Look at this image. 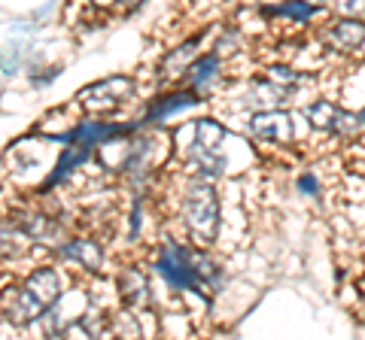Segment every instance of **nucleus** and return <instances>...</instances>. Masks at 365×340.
Wrapping results in <instances>:
<instances>
[{
	"instance_id": "obj_1",
	"label": "nucleus",
	"mask_w": 365,
	"mask_h": 340,
	"mask_svg": "<svg viewBox=\"0 0 365 340\" xmlns=\"http://www.w3.org/2000/svg\"><path fill=\"white\" fill-rule=\"evenodd\" d=\"M16 298L6 304L9 322H34L58 301L61 294V277L52 267H40L21 282V289L13 292Z\"/></svg>"
},
{
	"instance_id": "obj_2",
	"label": "nucleus",
	"mask_w": 365,
	"mask_h": 340,
	"mask_svg": "<svg viewBox=\"0 0 365 340\" xmlns=\"http://www.w3.org/2000/svg\"><path fill=\"white\" fill-rule=\"evenodd\" d=\"M182 213H186L189 228L210 240V237L216 234V222H220V201H216L213 186L204 183V179H195L186 191Z\"/></svg>"
},
{
	"instance_id": "obj_3",
	"label": "nucleus",
	"mask_w": 365,
	"mask_h": 340,
	"mask_svg": "<svg viewBox=\"0 0 365 340\" xmlns=\"http://www.w3.org/2000/svg\"><path fill=\"white\" fill-rule=\"evenodd\" d=\"M158 274H162L174 289H189V292H201L198 286V274L192 265V253H186L177 243H168L158 258Z\"/></svg>"
},
{
	"instance_id": "obj_4",
	"label": "nucleus",
	"mask_w": 365,
	"mask_h": 340,
	"mask_svg": "<svg viewBox=\"0 0 365 340\" xmlns=\"http://www.w3.org/2000/svg\"><path fill=\"white\" fill-rule=\"evenodd\" d=\"M131 92H134V83L128 76H113V79H101V83L83 88L79 97L88 107H113V104H122Z\"/></svg>"
},
{
	"instance_id": "obj_5",
	"label": "nucleus",
	"mask_w": 365,
	"mask_h": 340,
	"mask_svg": "<svg viewBox=\"0 0 365 340\" xmlns=\"http://www.w3.org/2000/svg\"><path fill=\"white\" fill-rule=\"evenodd\" d=\"M326 40H329V46H335L341 52H353L356 46H362L365 25L362 21H353V18H341L326 31Z\"/></svg>"
},
{
	"instance_id": "obj_6",
	"label": "nucleus",
	"mask_w": 365,
	"mask_h": 340,
	"mask_svg": "<svg viewBox=\"0 0 365 340\" xmlns=\"http://www.w3.org/2000/svg\"><path fill=\"white\" fill-rule=\"evenodd\" d=\"M253 134L265 140H280V137H289V116L280 110H271V112H259L253 116Z\"/></svg>"
},
{
	"instance_id": "obj_7",
	"label": "nucleus",
	"mask_w": 365,
	"mask_h": 340,
	"mask_svg": "<svg viewBox=\"0 0 365 340\" xmlns=\"http://www.w3.org/2000/svg\"><path fill=\"white\" fill-rule=\"evenodd\" d=\"M192 104H198L195 92H170V95H165V97L155 100V104L150 107V112H146V119H150V122L165 119V116H170V112L186 110V107H192Z\"/></svg>"
},
{
	"instance_id": "obj_8",
	"label": "nucleus",
	"mask_w": 365,
	"mask_h": 340,
	"mask_svg": "<svg viewBox=\"0 0 365 340\" xmlns=\"http://www.w3.org/2000/svg\"><path fill=\"white\" fill-rule=\"evenodd\" d=\"M88 155H91V146H71V149H67L64 155H61V161H58V167H55V174L49 176V186H55L58 183V179H64L67 174H71L73 167H79L83 161H88Z\"/></svg>"
},
{
	"instance_id": "obj_9",
	"label": "nucleus",
	"mask_w": 365,
	"mask_h": 340,
	"mask_svg": "<svg viewBox=\"0 0 365 340\" xmlns=\"http://www.w3.org/2000/svg\"><path fill=\"white\" fill-rule=\"evenodd\" d=\"M61 255H64V258H73V262L86 265V267H91V270H95V267L101 265V249H98L95 243H86V240H73V243H67V246L61 249Z\"/></svg>"
},
{
	"instance_id": "obj_10",
	"label": "nucleus",
	"mask_w": 365,
	"mask_h": 340,
	"mask_svg": "<svg viewBox=\"0 0 365 340\" xmlns=\"http://www.w3.org/2000/svg\"><path fill=\"white\" fill-rule=\"evenodd\" d=\"M341 116H344V112L335 110L329 100H319V104H314L311 110H307V119H311L317 128H326V131H338Z\"/></svg>"
},
{
	"instance_id": "obj_11",
	"label": "nucleus",
	"mask_w": 365,
	"mask_h": 340,
	"mask_svg": "<svg viewBox=\"0 0 365 340\" xmlns=\"http://www.w3.org/2000/svg\"><path fill=\"white\" fill-rule=\"evenodd\" d=\"M216 67H220V58H216V55H204V58H198L195 64L189 67V85L192 88H204L207 83H213Z\"/></svg>"
},
{
	"instance_id": "obj_12",
	"label": "nucleus",
	"mask_w": 365,
	"mask_h": 340,
	"mask_svg": "<svg viewBox=\"0 0 365 340\" xmlns=\"http://www.w3.org/2000/svg\"><path fill=\"white\" fill-rule=\"evenodd\" d=\"M122 294H125V301H128V304L140 307V304H146V294H150V289H146V280L137 274V270H128V274L122 277Z\"/></svg>"
},
{
	"instance_id": "obj_13",
	"label": "nucleus",
	"mask_w": 365,
	"mask_h": 340,
	"mask_svg": "<svg viewBox=\"0 0 365 340\" xmlns=\"http://www.w3.org/2000/svg\"><path fill=\"white\" fill-rule=\"evenodd\" d=\"M222 140V128L216 122H198V149H216V143Z\"/></svg>"
},
{
	"instance_id": "obj_14",
	"label": "nucleus",
	"mask_w": 365,
	"mask_h": 340,
	"mask_svg": "<svg viewBox=\"0 0 365 340\" xmlns=\"http://www.w3.org/2000/svg\"><path fill=\"white\" fill-rule=\"evenodd\" d=\"M271 16H289V18H307L314 13V6H304V4H287V6H277V9H265Z\"/></svg>"
},
{
	"instance_id": "obj_15",
	"label": "nucleus",
	"mask_w": 365,
	"mask_h": 340,
	"mask_svg": "<svg viewBox=\"0 0 365 340\" xmlns=\"http://www.w3.org/2000/svg\"><path fill=\"white\" fill-rule=\"evenodd\" d=\"M302 191H311V195H314V191H317V179L314 176H302Z\"/></svg>"
}]
</instances>
